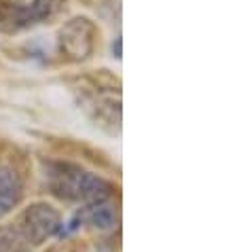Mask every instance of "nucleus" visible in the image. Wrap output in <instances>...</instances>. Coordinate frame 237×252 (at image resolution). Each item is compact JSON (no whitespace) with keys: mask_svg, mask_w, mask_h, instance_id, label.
I'll return each mask as SVG.
<instances>
[{"mask_svg":"<svg viewBox=\"0 0 237 252\" xmlns=\"http://www.w3.org/2000/svg\"><path fill=\"white\" fill-rule=\"evenodd\" d=\"M74 104L95 127L117 136L121 131V79L106 68L61 76Z\"/></svg>","mask_w":237,"mask_h":252,"instance_id":"1","label":"nucleus"},{"mask_svg":"<svg viewBox=\"0 0 237 252\" xmlns=\"http://www.w3.org/2000/svg\"><path fill=\"white\" fill-rule=\"evenodd\" d=\"M40 165H43V176L49 191L59 199L93 206L100 201H108L115 193L113 183L72 161L43 159Z\"/></svg>","mask_w":237,"mask_h":252,"instance_id":"2","label":"nucleus"},{"mask_svg":"<svg viewBox=\"0 0 237 252\" xmlns=\"http://www.w3.org/2000/svg\"><path fill=\"white\" fill-rule=\"evenodd\" d=\"M102 43V30L91 17L74 15L66 19L55 36V58L51 64L76 66L93 58Z\"/></svg>","mask_w":237,"mask_h":252,"instance_id":"3","label":"nucleus"},{"mask_svg":"<svg viewBox=\"0 0 237 252\" xmlns=\"http://www.w3.org/2000/svg\"><path fill=\"white\" fill-rule=\"evenodd\" d=\"M68 11V0H0V32L15 36L36 26H49Z\"/></svg>","mask_w":237,"mask_h":252,"instance_id":"4","label":"nucleus"},{"mask_svg":"<svg viewBox=\"0 0 237 252\" xmlns=\"http://www.w3.org/2000/svg\"><path fill=\"white\" fill-rule=\"evenodd\" d=\"M15 222L19 225L30 246H38V244L47 242L49 237L61 229L59 212L53 206L45 204V201H36L30 208H26Z\"/></svg>","mask_w":237,"mask_h":252,"instance_id":"5","label":"nucleus"},{"mask_svg":"<svg viewBox=\"0 0 237 252\" xmlns=\"http://www.w3.org/2000/svg\"><path fill=\"white\" fill-rule=\"evenodd\" d=\"M24 199V176L11 163L0 165V219L13 212Z\"/></svg>","mask_w":237,"mask_h":252,"instance_id":"6","label":"nucleus"},{"mask_svg":"<svg viewBox=\"0 0 237 252\" xmlns=\"http://www.w3.org/2000/svg\"><path fill=\"white\" fill-rule=\"evenodd\" d=\"M85 219L91 222L95 229H113L117 225V208L108 201H100V204H93V206H87L85 208Z\"/></svg>","mask_w":237,"mask_h":252,"instance_id":"7","label":"nucleus"},{"mask_svg":"<svg viewBox=\"0 0 237 252\" xmlns=\"http://www.w3.org/2000/svg\"><path fill=\"white\" fill-rule=\"evenodd\" d=\"M30 248L17 222L0 227V252H28Z\"/></svg>","mask_w":237,"mask_h":252,"instance_id":"8","label":"nucleus"},{"mask_svg":"<svg viewBox=\"0 0 237 252\" xmlns=\"http://www.w3.org/2000/svg\"><path fill=\"white\" fill-rule=\"evenodd\" d=\"M45 140H49V142H51L55 149H59V151H72V153H76V155H81V157H89L91 161H95V163H106V159L102 157V153L91 149V146H87V144H79V142H74V140L53 138V136H45Z\"/></svg>","mask_w":237,"mask_h":252,"instance_id":"9","label":"nucleus"},{"mask_svg":"<svg viewBox=\"0 0 237 252\" xmlns=\"http://www.w3.org/2000/svg\"><path fill=\"white\" fill-rule=\"evenodd\" d=\"M81 2H85V4H93L95 0H81Z\"/></svg>","mask_w":237,"mask_h":252,"instance_id":"10","label":"nucleus"},{"mask_svg":"<svg viewBox=\"0 0 237 252\" xmlns=\"http://www.w3.org/2000/svg\"><path fill=\"white\" fill-rule=\"evenodd\" d=\"M2 146H4V142H2V138H0V151H2Z\"/></svg>","mask_w":237,"mask_h":252,"instance_id":"11","label":"nucleus"},{"mask_svg":"<svg viewBox=\"0 0 237 252\" xmlns=\"http://www.w3.org/2000/svg\"><path fill=\"white\" fill-rule=\"evenodd\" d=\"M17 2H22V0H17Z\"/></svg>","mask_w":237,"mask_h":252,"instance_id":"12","label":"nucleus"}]
</instances>
